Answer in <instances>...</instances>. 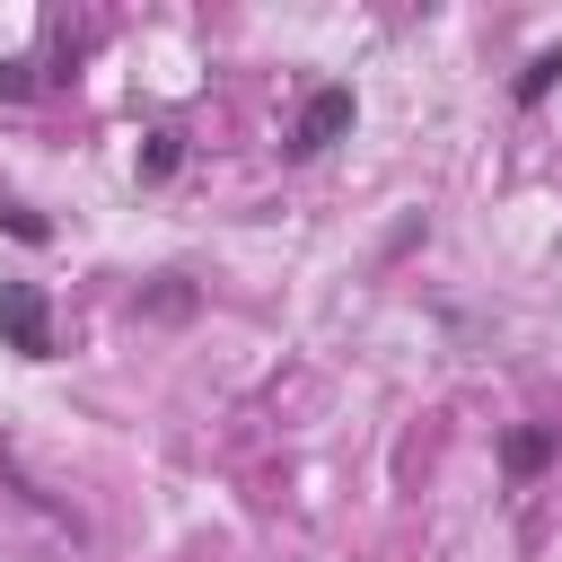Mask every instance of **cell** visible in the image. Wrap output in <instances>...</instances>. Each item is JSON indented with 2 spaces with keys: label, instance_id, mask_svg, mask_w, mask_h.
<instances>
[{
  "label": "cell",
  "instance_id": "cell-2",
  "mask_svg": "<svg viewBox=\"0 0 562 562\" xmlns=\"http://www.w3.org/2000/svg\"><path fill=\"white\" fill-rule=\"evenodd\" d=\"M351 88H316L307 105H299V123H290V158H316V149H334L342 132H351Z\"/></svg>",
  "mask_w": 562,
  "mask_h": 562
},
{
  "label": "cell",
  "instance_id": "cell-1",
  "mask_svg": "<svg viewBox=\"0 0 562 562\" xmlns=\"http://www.w3.org/2000/svg\"><path fill=\"white\" fill-rule=\"evenodd\" d=\"M0 342L18 360H53V307L35 281H0Z\"/></svg>",
  "mask_w": 562,
  "mask_h": 562
},
{
  "label": "cell",
  "instance_id": "cell-4",
  "mask_svg": "<svg viewBox=\"0 0 562 562\" xmlns=\"http://www.w3.org/2000/svg\"><path fill=\"white\" fill-rule=\"evenodd\" d=\"M553 70H562V53H536V61H527V79H518V105H536V97L553 88Z\"/></svg>",
  "mask_w": 562,
  "mask_h": 562
},
{
  "label": "cell",
  "instance_id": "cell-3",
  "mask_svg": "<svg viewBox=\"0 0 562 562\" xmlns=\"http://www.w3.org/2000/svg\"><path fill=\"white\" fill-rule=\"evenodd\" d=\"M0 228H9V237H26V246H44V237H53V220H35L18 193H0Z\"/></svg>",
  "mask_w": 562,
  "mask_h": 562
},
{
  "label": "cell",
  "instance_id": "cell-5",
  "mask_svg": "<svg viewBox=\"0 0 562 562\" xmlns=\"http://www.w3.org/2000/svg\"><path fill=\"white\" fill-rule=\"evenodd\" d=\"M544 448H553V430H518V439H509V465L527 474V465H544Z\"/></svg>",
  "mask_w": 562,
  "mask_h": 562
},
{
  "label": "cell",
  "instance_id": "cell-6",
  "mask_svg": "<svg viewBox=\"0 0 562 562\" xmlns=\"http://www.w3.org/2000/svg\"><path fill=\"white\" fill-rule=\"evenodd\" d=\"M140 176H176V132H149V158H140Z\"/></svg>",
  "mask_w": 562,
  "mask_h": 562
}]
</instances>
